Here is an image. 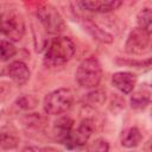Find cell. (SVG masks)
<instances>
[{
	"instance_id": "7a4b0ae2",
	"label": "cell",
	"mask_w": 152,
	"mask_h": 152,
	"mask_svg": "<svg viewBox=\"0 0 152 152\" xmlns=\"http://www.w3.org/2000/svg\"><path fill=\"white\" fill-rule=\"evenodd\" d=\"M74 103V93L68 88H59L51 91L44 99L43 107L48 114L58 115L68 112Z\"/></svg>"
},
{
	"instance_id": "52a82bcc",
	"label": "cell",
	"mask_w": 152,
	"mask_h": 152,
	"mask_svg": "<svg viewBox=\"0 0 152 152\" xmlns=\"http://www.w3.org/2000/svg\"><path fill=\"white\" fill-rule=\"evenodd\" d=\"M95 129V124L91 119H84L76 129H72L64 145L68 148H76L84 146Z\"/></svg>"
},
{
	"instance_id": "6da1fadb",
	"label": "cell",
	"mask_w": 152,
	"mask_h": 152,
	"mask_svg": "<svg viewBox=\"0 0 152 152\" xmlns=\"http://www.w3.org/2000/svg\"><path fill=\"white\" fill-rule=\"evenodd\" d=\"M75 50V44L69 37L57 36L49 43L44 61L49 66L63 65L72 58Z\"/></svg>"
},
{
	"instance_id": "5bb4252c",
	"label": "cell",
	"mask_w": 152,
	"mask_h": 152,
	"mask_svg": "<svg viewBox=\"0 0 152 152\" xmlns=\"http://www.w3.org/2000/svg\"><path fill=\"white\" fill-rule=\"evenodd\" d=\"M83 26H84V30H87L94 39H96L101 43H112L113 42V36L110 33H108L107 31H104L103 28L99 27L94 21L86 19L83 21Z\"/></svg>"
},
{
	"instance_id": "30bf717a",
	"label": "cell",
	"mask_w": 152,
	"mask_h": 152,
	"mask_svg": "<svg viewBox=\"0 0 152 152\" xmlns=\"http://www.w3.org/2000/svg\"><path fill=\"white\" fill-rule=\"evenodd\" d=\"M7 74L10 78L18 86L25 84L30 80V75H31L28 66L21 61H15L11 63L7 68Z\"/></svg>"
},
{
	"instance_id": "7402d4cb",
	"label": "cell",
	"mask_w": 152,
	"mask_h": 152,
	"mask_svg": "<svg viewBox=\"0 0 152 152\" xmlns=\"http://www.w3.org/2000/svg\"><path fill=\"white\" fill-rule=\"evenodd\" d=\"M21 152H39V150L36 148V147H26V148H24Z\"/></svg>"
},
{
	"instance_id": "9a60e30c",
	"label": "cell",
	"mask_w": 152,
	"mask_h": 152,
	"mask_svg": "<svg viewBox=\"0 0 152 152\" xmlns=\"http://www.w3.org/2000/svg\"><path fill=\"white\" fill-rule=\"evenodd\" d=\"M151 102V90L148 87H142L131 96V106L135 109H144Z\"/></svg>"
},
{
	"instance_id": "277c9868",
	"label": "cell",
	"mask_w": 152,
	"mask_h": 152,
	"mask_svg": "<svg viewBox=\"0 0 152 152\" xmlns=\"http://www.w3.org/2000/svg\"><path fill=\"white\" fill-rule=\"evenodd\" d=\"M39 23L48 33L59 34L65 30V23L59 12L50 4H44L38 7L36 13Z\"/></svg>"
},
{
	"instance_id": "8fae6325",
	"label": "cell",
	"mask_w": 152,
	"mask_h": 152,
	"mask_svg": "<svg viewBox=\"0 0 152 152\" xmlns=\"http://www.w3.org/2000/svg\"><path fill=\"white\" fill-rule=\"evenodd\" d=\"M142 140V134L138 127H128L121 133V145L126 148L137 147Z\"/></svg>"
},
{
	"instance_id": "5b68a950",
	"label": "cell",
	"mask_w": 152,
	"mask_h": 152,
	"mask_svg": "<svg viewBox=\"0 0 152 152\" xmlns=\"http://www.w3.org/2000/svg\"><path fill=\"white\" fill-rule=\"evenodd\" d=\"M0 31L10 42H19L25 33V23L20 13L8 11L0 18Z\"/></svg>"
},
{
	"instance_id": "4fadbf2b",
	"label": "cell",
	"mask_w": 152,
	"mask_h": 152,
	"mask_svg": "<svg viewBox=\"0 0 152 152\" xmlns=\"http://www.w3.org/2000/svg\"><path fill=\"white\" fill-rule=\"evenodd\" d=\"M72 127H74V121L70 118L66 116V118L58 119L53 126V132H55L57 140L64 144L65 140L69 138V135L72 131Z\"/></svg>"
},
{
	"instance_id": "ba28073f",
	"label": "cell",
	"mask_w": 152,
	"mask_h": 152,
	"mask_svg": "<svg viewBox=\"0 0 152 152\" xmlns=\"http://www.w3.org/2000/svg\"><path fill=\"white\" fill-rule=\"evenodd\" d=\"M77 5L82 10H87L96 13H108L110 11L118 10L122 2L118 0H89V1H78Z\"/></svg>"
},
{
	"instance_id": "7c38bea8",
	"label": "cell",
	"mask_w": 152,
	"mask_h": 152,
	"mask_svg": "<svg viewBox=\"0 0 152 152\" xmlns=\"http://www.w3.org/2000/svg\"><path fill=\"white\" fill-rule=\"evenodd\" d=\"M19 135L13 127H2L0 129V147L4 150H13L19 145Z\"/></svg>"
},
{
	"instance_id": "44dd1931",
	"label": "cell",
	"mask_w": 152,
	"mask_h": 152,
	"mask_svg": "<svg viewBox=\"0 0 152 152\" xmlns=\"http://www.w3.org/2000/svg\"><path fill=\"white\" fill-rule=\"evenodd\" d=\"M39 152H62L61 150L56 148V147H52V146H48V147H44V148H40Z\"/></svg>"
},
{
	"instance_id": "2e32d148",
	"label": "cell",
	"mask_w": 152,
	"mask_h": 152,
	"mask_svg": "<svg viewBox=\"0 0 152 152\" xmlns=\"http://www.w3.org/2000/svg\"><path fill=\"white\" fill-rule=\"evenodd\" d=\"M84 100L88 106H91L95 108V107L103 104V102L106 101V93L101 89H96V90H93L89 94H87Z\"/></svg>"
},
{
	"instance_id": "8992f818",
	"label": "cell",
	"mask_w": 152,
	"mask_h": 152,
	"mask_svg": "<svg viewBox=\"0 0 152 152\" xmlns=\"http://www.w3.org/2000/svg\"><path fill=\"white\" fill-rule=\"evenodd\" d=\"M150 45H151V32H147L138 27L129 32L125 44V50L129 55L141 56L150 51Z\"/></svg>"
},
{
	"instance_id": "9c48e42d",
	"label": "cell",
	"mask_w": 152,
	"mask_h": 152,
	"mask_svg": "<svg viewBox=\"0 0 152 152\" xmlns=\"http://www.w3.org/2000/svg\"><path fill=\"white\" fill-rule=\"evenodd\" d=\"M113 86L124 94H129L133 91L137 84V76L128 71H119L112 76Z\"/></svg>"
},
{
	"instance_id": "ac0fdd59",
	"label": "cell",
	"mask_w": 152,
	"mask_h": 152,
	"mask_svg": "<svg viewBox=\"0 0 152 152\" xmlns=\"http://www.w3.org/2000/svg\"><path fill=\"white\" fill-rule=\"evenodd\" d=\"M17 53L15 46L12 44V42L6 39H0V58L2 61H8L12 57H14Z\"/></svg>"
},
{
	"instance_id": "3957f363",
	"label": "cell",
	"mask_w": 152,
	"mask_h": 152,
	"mask_svg": "<svg viewBox=\"0 0 152 152\" xmlns=\"http://www.w3.org/2000/svg\"><path fill=\"white\" fill-rule=\"evenodd\" d=\"M102 78L101 64L95 57H89L81 62L76 71V80L83 88H95Z\"/></svg>"
},
{
	"instance_id": "ffe728a7",
	"label": "cell",
	"mask_w": 152,
	"mask_h": 152,
	"mask_svg": "<svg viewBox=\"0 0 152 152\" xmlns=\"http://www.w3.org/2000/svg\"><path fill=\"white\" fill-rule=\"evenodd\" d=\"M18 106L23 109H32L37 106V100L31 95H23L17 101Z\"/></svg>"
},
{
	"instance_id": "e0dca14e",
	"label": "cell",
	"mask_w": 152,
	"mask_h": 152,
	"mask_svg": "<svg viewBox=\"0 0 152 152\" xmlns=\"http://www.w3.org/2000/svg\"><path fill=\"white\" fill-rule=\"evenodd\" d=\"M138 24H139L140 28H142V30H145L147 32H151L152 12H151L150 7H145L139 12V14H138Z\"/></svg>"
},
{
	"instance_id": "d6986e66",
	"label": "cell",
	"mask_w": 152,
	"mask_h": 152,
	"mask_svg": "<svg viewBox=\"0 0 152 152\" xmlns=\"http://www.w3.org/2000/svg\"><path fill=\"white\" fill-rule=\"evenodd\" d=\"M109 144L103 138H97L88 146V152H108Z\"/></svg>"
}]
</instances>
